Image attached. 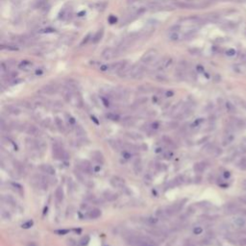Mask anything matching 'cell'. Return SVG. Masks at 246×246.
<instances>
[{"instance_id": "obj_1", "label": "cell", "mask_w": 246, "mask_h": 246, "mask_svg": "<svg viewBox=\"0 0 246 246\" xmlns=\"http://www.w3.org/2000/svg\"><path fill=\"white\" fill-rule=\"evenodd\" d=\"M128 244L132 246H157L151 237L145 236H135V234H130L126 238Z\"/></svg>"}, {"instance_id": "obj_2", "label": "cell", "mask_w": 246, "mask_h": 246, "mask_svg": "<svg viewBox=\"0 0 246 246\" xmlns=\"http://www.w3.org/2000/svg\"><path fill=\"white\" fill-rule=\"evenodd\" d=\"M144 73H145L144 64L141 63H137L132 65V68H131V71H130V77L134 79H138V78H141Z\"/></svg>"}, {"instance_id": "obj_3", "label": "cell", "mask_w": 246, "mask_h": 246, "mask_svg": "<svg viewBox=\"0 0 246 246\" xmlns=\"http://www.w3.org/2000/svg\"><path fill=\"white\" fill-rule=\"evenodd\" d=\"M158 57V52L156 49H149L148 51L144 53V55L142 56L140 63L143 64L144 65H148L154 63V61H156Z\"/></svg>"}, {"instance_id": "obj_4", "label": "cell", "mask_w": 246, "mask_h": 246, "mask_svg": "<svg viewBox=\"0 0 246 246\" xmlns=\"http://www.w3.org/2000/svg\"><path fill=\"white\" fill-rule=\"evenodd\" d=\"M122 51V50L120 48H113V47H108L106 48L104 51L102 52L101 54V56L104 60H107V61H109V60H111V59H114V57H116L118 56L119 54H120V52Z\"/></svg>"}, {"instance_id": "obj_5", "label": "cell", "mask_w": 246, "mask_h": 246, "mask_svg": "<svg viewBox=\"0 0 246 246\" xmlns=\"http://www.w3.org/2000/svg\"><path fill=\"white\" fill-rule=\"evenodd\" d=\"M148 232L153 234L154 237H165L168 234V231L164 228V227H161V228H159V227H152V229L148 230Z\"/></svg>"}, {"instance_id": "obj_6", "label": "cell", "mask_w": 246, "mask_h": 246, "mask_svg": "<svg viewBox=\"0 0 246 246\" xmlns=\"http://www.w3.org/2000/svg\"><path fill=\"white\" fill-rule=\"evenodd\" d=\"M186 69H187V63L186 62H180L178 67H176V70H175V76L176 78L178 79H183L184 76V72H186Z\"/></svg>"}, {"instance_id": "obj_7", "label": "cell", "mask_w": 246, "mask_h": 246, "mask_svg": "<svg viewBox=\"0 0 246 246\" xmlns=\"http://www.w3.org/2000/svg\"><path fill=\"white\" fill-rule=\"evenodd\" d=\"M181 208H182V205L181 204H173L171 206H168V207H165V211H166V213L168 214V216L170 217L172 215L176 214L178 211L181 210Z\"/></svg>"}, {"instance_id": "obj_8", "label": "cell", "mask_w": 246, "mask_h": 246, "mask_svg": "<svg viewBox=\"0 0 246 246\" xmlns=\"http://www.w3.org/2000/svg\"><path fill=\"white\" fill-rule=\"evenodd\" d=\"M239 211V208L234 203H228L224 206V211L227 214H233L236 213Z\"/></svg>"}, {"instance_id": "obj_9", "label": "cell", "mask_w": 246, "mask_h": 246, "mask_svg": "<svg viewBox=\"0 0 246 246\" xmlns=\"http://www.w3.org/2000/svg\"><path fill=\"white\" fill-rule=\"evenodd\" d=\"M233 225L236 228H243L246 225V219L243 216H236L233 219Z\"/></svg>"}, {"instance_id": "obj_10", "label": "cell", "mask_w": 246, "mask_h": 246, "mask_svg": "<svg viewBox=\"0 0 246 246\" xmlns=\"http://www.w3.org/2000/svg\"><path fill=\"white\" fill-rule=\"evenodd\" d=\"M79 168L84 173H87V174H90V173L92 172V166H91L90 161H82L81 164H79Z\"/></svg>"}, {"instance_id": "obj_11", "label": "cell", "mask_w": 246, "mask_h": 246, "mask_svg": "<svg viewBox=\"0 0 246 246\" xmlns=\"http://www.w3.org/2000/svg\"><path fill=\"white\" fill-rule=\"evenodd\" d=\"M111 184L114 187H123L125 184L124 180L118 176H114L111 179Z\"/></svg>"}, {"instance_id": "obj_12", "label": "cell", "mask_w": 246, "mask_h": 246, "mask_svg": "<svg viewBox=\"0 0 246 246\" xmlns=\"http://www.w3.org/2000/svg\"><path fill=\"white\" fill-rule=\"evenodd\" d=\"M41 90L45 94H54L58 91V87L56 85H46L41 88Z\"/></svg>"}, {"instance_id": "obj_13", "label": "cell", "mask_w": 246, "mask_h": 246, "mask_svg": "<svg viewBox=\"0 0 246 246\" xmlns=\"http://www.w3.org/2000/svg\"><path fill=\"white\" fill-rule=\"evenodd\" d=\"M127 64V62L124 61V62H116V63H114L113 64H111L110 65V69L111 70H113V71H118L119 70H121V69L124 67V65Z\"/></svg>"}, {"instance_id": "obj_14", "label": "cell", "mask_w": 246, "mask_h": 246, "mask_svg": "<svg viewBox=\"0 0 246 246\" xmlns=\"http://www.w3.org/2000/svg\"><path fill=\"white\" fill-rule=\"evenodd\" d=\"M55 199H56V202L58 204H60L63 202L64 200V191H63V188L61 187H58L57 190L55 191Z\"/></svg>"}, {"instance_id": "obj_15", "label": "cell", "mask_w": 246, "mask_h": 246, "mask_svg": "<svg viewBox=\"0 0 246 246\" xmlns=\"http://www.w3.org/2000/svg\"><path fill=\"white\" fill-rule=\"evenodd\" d=\"M41 170L43 173H46V174H49V175H53L54 173H55V169H54L52 167V165H50V164H41Z\"/></svg>"}, {"instance_id": "obj_16", "label": "cell", "mask_w": 246, "mask_h": 246, "mask_svg": "<svg viewBox=\"0 0 246 246\" xmlns=\"http://www.w3.org/2000/svg\"><path fill=\"white\" fill-rule=\"evenodd\" d=\"M26 132L28 135H31V136H40V134H41V131L38 130V127L34 126V125H30L27 127Z\"/></svg>"}, {"instance_id": "obj_17", "label": "cell", "mask_w": 246, "mask_h": 246, "mask_svg": "<svg viewBox=\"0 0 246 246\" xmlns=\"http://www.w3.org/2000/svg\"><path fill=\"white\" fill-rule=\"evenodd\" d=\"M171 64H172V59H171V58H169V57L164 58V59L161 62V64H160L159 69H160V70H163V69H164V68H167V67H170Z\"/></svg>"}, {"instance_id": "obj_18", "label": "cell", "mask_w": 246, "mask_h": 246, "mask_svg": "<svg viewBox=\"0 0 246 246\" xmlns=\"http://www.w3.org/2000/svg\"><path fill=\"white\" fill-rule=\"evenodd\" d=\"M156 216L161 219V220H166L167 218H169L168 214L166 213V211H165V209H159L156 211Z\"/></svg>"}, {"instance_id": "obj_19", "label": "cell", "mask_w": 246, "mask_h": 246, "mask_svg": "<svg viewBox=\"0 0 246 246\" xmlns=\"http://www.w3.org/2000/svg\"><path fill=\"white\" fill-rule=\"evenodd\" d=\"M101 215V211L98 209H92L88 213V217L90 219H96Z\"/></svg>"}, {"instance_id": "obj_20", "label": "cell", "mask_w": 246, "mask_h": 246, "mask_svg": "<svg viewBox=\"0 0 246 246\" xmlns=\"http://www.w3.org/2000/svg\"><path fill=\"white\" fill-rule=\"evenodd\" d=\"M144 223L146 225H148V226H155L158 221H159V218H158L157 216L156 217H154V216H149V217H146L144 218Z\"/></svg>"}, {"instance_id": "obj_21", "label": "cell", "mask_w": 246, "mask_h": 246, "mask_svg": "<svg viewBox=\"0 0 246 246\" xmlns=\"http://www.w3.org/2000/svg\"><path fill=\"white\" fill-rule=\"evenodd\" d=\"M5 109L7 111V113L8 114H20V110L17 109V107H14V106H6L5 107Z\"/></svg>"}, {"instance_id": "obj_22", "label": "cell", "mask_w": 246, "mask_h": 246, "mask_svg": "<svg viewBox=\"0 0 246 246\" xmlns=\"http://www.w3.org/2000/svg\"><path fill=\"white\" fill-rule=\"evenodd\" d=\"M206 169V164L201 161V163H197L194 165V171L196 173H202Z\"/></svg>"}, {"instance_id": "obj_23", "label": "cell", "mask_w": 246, "mask_h": 246, "mask_svg": "<svg viewBox=\"0 0 246 246\" xmlns=\"http://www.w3.org/2000/svg\"><path fill=\"white\" fill-rule=\"evenodd\" d=\"M103 35H104L103 29L97 31V33H96V34L94 35V37L92 38V42H93V43H97L98 41H101V38H103Z\"/></svg>"}, {"instance_id": "obj_24", "label": "cell", "mask_w": 246, "mask_h": 246, "mask_svg": "<svg viewBox=\"0 0 246 246\" xmlns=\"http://www.w3.org/2000/svg\"><path fill=\"white\" fill-rule=\"evenodd\" d=\"M55 123H56V126L58 127V129H59L61 132H64L65 131V127H64V122L62 121V119L59 118V117H56L55 118Z\"/></svg>"}, {"instance_id": "obj_25", "label": "cell", "mask_w": 246, "mask_h": 246, "mask_svg": "<svg viewBox=\"0 0 246 246\" xmlns=\"http://www.w3.org/2000/svg\"><path fill=\"white\" fill-rule=\"evenodd\" d=\"M93 160L96 161V163H98V164H103L104 163V159H103V156H102V154L101 153H99V152H95L93 153Z\"/></svg>"}, {"instance_id": "obj_26", "label": "cell", "mask_w": 246, "mask_h": 246, "mask_svg": "<svg viewBox=\"0 0 246 246\" xmlns=\"http://www.w3.org/2000/svg\"><path fill=\"white\" fill-rule=\"evenodd\" d=\"M30 67H32V63L29 61H22L21 63L18 64V67L20 69H28Z\"/></svg>"}, {"instance_id": "obj_27", "label": "cell", "mask_w": 246, "mask_h": 246, "mask_svg": "<svg viewBox=\"0 0 246 246\" xmlns=\"http://www.w3.org/2000/svg\"><path fill=\"white\" fill-rule=\"evenodd\" d=\"M104 197H105L108 201H114V200H115L117 198V195L114 194V193H111V192H110V191H108V192H105Z\"/></svg>"}, {"instance_id": "obj_28", "label": "cell", "mask_w": 246, "mask_h": 246, "mask_svg": "<svg viewBox=\"0 0 246 246\" xmlns=\"http://www.w3.org/2000/svg\"><path fill=\"white\" fill-rule=\"evenodd\" d=\"M134 124H135L134 119L131 118V117H127L122 121V125H124L126 127H131V126H133Z\"/></svg>"}, {"instance_id": "obj_29", "label": "cell", "mask_w": 246, "mask_h": 246, "mask_svg": "<svg viewBox=\"0 0 246 246\" xmlns=\"http://www.w3.org/2000/svg\"><path fill=\"white\" fill-rule=\"evenodd\" d=\"M75 133H76V136H78V137H82L86 134L85 130L83 129V127H81L79 125L75 127Z\"/></svg>"}, {"instance_id": "obj_30", "label": "cell", "mask_w": 246, "mask_h": 246, "mask_svg": "<svg viewBox=\"0 0 246 246\" xmlns=\"http://www.w3.org/2000/svg\"><path fill=\"white\" fill-rule=\"evenodd\" d=\"M163 140H164V142L165 144L169 146V147H175V143L173 142V140H171V138H169L167 137H164Z\"/></svg>"}, {"instance_id": "obj_31", "label": "cell", "mask_w": 246, "mask_h": 246, "mask_svg": "<svg viewBox=\"0 0 246 246\" xmlns=\"http://www.w3.org/2000/svg\"><path fill=\"white\" fill-rule=\"evenodd\" d=\"M106 117L108 119H111V120H113V121H116V120H118V119H119V115L115 114L114 113H108L106 114Z\"/></svg>"}, {"instance_id": "obj_32", "label": "cell", "mask_w": 246, "mask_h": 246, "mask_svg": "<svg viewBox=\"0 0 246 246\" xmlns=\"http://www.w3.org/2000/svg\"><path fill=\"white\" fill-rule=\"evenodd\" d=\"M234 140V136L232 134H228V135H226L225 137H224V140H223V144L226 145V144H228L230 143L231 141H232Z\"/></svg>"}, {"instance_id": "obj_33", "label": "cell", "mask_w": 246, "mask_h": 246, "mask_svg": "<svg viewBox=\"0 0 246 246\" xmlns=\"http://www.w3.org/2000/svg\"><path fill=\"white\" fill-rule=\"evenodd\" d=\"M225 107H226V109H227V111H229V113H234V111H236V108H234V106L231 102H229V101L225 103Z\"/></svg>"}, {"instance_id": "obj_34", "label": "cell", "mask_w": 246, "mask_h": 246, "mask_svg": "<svg viewBox=\"0 0 246 246\" xmlns=\"http://www.w3.org/2000/svg\"><path fill=\"white\" fill-rule=\"evenodd\" d=\"M88 241H90V237H88V236H86L78 242V246H87L88 243Z\"/></svg>"}, {"instance_id": "obj_35", "label": "cell", "mask_w": 246, "mask_h": 246, "mask_svg": "<svg viewBox=\"0 0 246 246\" xmlns=\"http://www.w3.org/2000/svg\"><path fill=\"white\" fill-rule=\"evenodd\" d=\"M184 246H197L196 245V242L191 239V238H187L184 242Z\"/></svg>"}, {"instance_id": "obj_36", "label": "cell", "mask_w": 246, "mask_h": 246, "mask_svg": "<svg viewBox=\"0 0 246 246\" xmlns=\"http://www.w3.org/2000/svg\"><path fill=\"white\" fill-rule=\"evenodd\" d=\"M244 69H245V67L242 64H236V65H234V70L238 72V73L244 72Z\"/></svg>"}, {"instance_id": "obj_37", "label": "cell", "mask_w": 246, "mask_h": 246, "mask_svg": "<svg viewBox=\"0 0 246 246\" xmlns=\"http://www.w3.org/2000/svg\"><path fill=\"white\" fill-rule=\"evenodd\" d=\"M135 171H136V173H140L141 172V169H142V166H141V164H140V161H137L136 164H135Z\"/></svg>"}, {"instance_id": "obj_38", "label": "cell", "mask_w": 246, "mask_h": 246, "mask_svg": "<svg viewBox=\"0 0 246 246\" xmlns=\"http://www.w3.org/2000/svg\"><path fill=\"white\" fill-rule=\"evenodd\" d=\"M153 90V88L151 87H149V86H141L138 88V90H140L142 92H149V91H151Z\"/></svg>"}, {"instance_id": "obj_39", "label": "cell", "mask_w": 246, "mask_h": 246, "mask_svg": "<svg viewBox=\"0 0 246 246\" xmlns=\"http://www.w3.org/2000/svg\"><path fill=\"white\" fill-rule=\"evenodd\" d=\"M1 216H2V218L3 219H10V213H8L7 211H5L4 209H2V211H1Z\"/></svg>"}, {"instance_id": "obj_40", "label": "cell", "mask_w": 246, "mask_h": 246, "mask_svg": "<svg viewBox=\"0 0 246 246\" xmlns=\"http://www.w3.org/2000/svg\"><path fill=\"white\" fill-rule=\"evenodd\" d=\"M163 155H164V159H167V160H169V159H171V158H172V156H173V153H172L171 151H169V150H168V151H165V152L163 154Z\"/></svg>"}, {"instance_id": "obj_41", "label": "cell", "mask_w": 246, "mask_h": 246, "mask_svg": "<svg viewBox=\"0 0 246 246\" xmlns=\"http://www.w3.org/2000/svg\"><path fill=\"white\" fill-rule=\"evenodd\" d=\"M33 223H34V222H33L32 220H29V221H27V222H25V223H23V224H22V228L28 229V228H30V227H32Z\"/></svg>"}, {"instance_id": "obj_42", "label": "cell", "mask_w": 246, "mask_h": 246, "mask_svg": "<svg viewBox=\"0 0 246 246\" xmlns=\"http://www.w3.org/2000/svg\"><path fill=\"white\" fill-rule=\"evenodd\" d=\"M203 232V229H202V227H194V229H193V234H200Z\"/></svg>"}, {"instance_id": "obj_43", "label": "cell", "mask_w": 246, "mask_h": 246, "mask_svg": "<svg viewBox=\"0 0 246 246\" xmlns=\"http://www.w3.org/2000/svg\"><path fill=\"white\" fill-rule=\"evenodd\" d=\"M236 50L233 49V48H230L228 49L226 51V54H227V56H230V57H232V56H234V54H236Z\"/></svg>"}, {"instance_id": "obj_44", "label": "cell", "mask_w": 246, "mask_h": 246, "mask_svg": "<svg viewBox=\"0 0 246 246\" xmlns=\"http://www.w3.org/2000/svg\"><path fill=\"white\" fill-rule=\"evenodd\" d=\"M155 79L158 80V81H160V82H163V81L166 80V78H165V76L161 75V74H157V75L155 76Z\"/></svg>"}, {"instance_id": "obj_45", "label": "cell", "mask_w": 246, "mask_h": 246, "mask_svg": "<svg viewBox=\"0 0 246 246\" xmlns=\"http://www.w3.org/2000/svg\"><path fill=\"white\" fill-rule=\"evenodd\" d=\"M176 127H178V123L177 122H170V123H167V128L169 129H174Z\"/></svg>"}, {"instance_id": "obj_46", "label": "cell", "mask_w": 246, "mask_h": 246, "mask_svg": "<svg viewBox=\"0 0 246 246\" xmlns=\"http://www.w3.org/2000/svg\"><path fill=\"white\" fill-rule=\"evenodd\" d=\"M91 38V34H88V36L86 38H84V41H82V43H81V45H83V44H87L88 43V41H90V38Z\"/></svg>"}, {"instance_id": "obj_47", "label": "cell", "mask_w": 246, "mask_h": 246, "mask_svg": "<svg viewBox=\"0 0 246 246\" xmlns=\"http://www.w3.org/2000/svg\"><path fill=\"white\" fill-rule=\"evenodd\" d=\"M110 69V65H108V64H102L101 67H100V70L101 71H107V70H109Z\"/></svg>"}, {"instance_id": "obj_48", "label": "cell", "mask_w": 246, "mask_h": 246, "mask_svg": "<svg viewBox=\"0 0 246 246\" xmlns=\"http://www.w3.org/2000/svg\"><path fill=\"white\" fill-rule=\"evenodd\" d=\"M109 22L111 23V24H114V23L116 22V17H114V15H111V17H109Z\"/></svg>"}, {"instance_id": "obj_49", "label": "cell", "mask_w": 246, "mask_h": 246, "mask_svg": "<svg viewBox=\"0 0 246 246\" xmlns=\"http://www.w3.org/2000/svg\"><path fill=\"white\" fill-rule=\"evenodd\" d=\"M53 32H55V30L52 28H48V29H44V30L41 31V33H53Z\"/></svg>"}, {"instance_id": "obj_50", "label": "cell", "mask_w": 246, "mask_h": 246, "mask_svg": "<svg viewBox=\"0 0 246 246\" xmlns=\"http://www.w3.org/2000/svg\"><path fill=\"white\" fill-rule=\"evenodd\" d=\"M158 128H159V123H158V122H154L153 124L151 125V129L152 130H156Z\"/></svg>"}, {"instance_id": "obj_51", "label": "cell", "mask_w": 246, "mask_h": 246, "mask_svg": "<svg viewBox=\"0 0 246 246\" xmlns=\"http://www.w3.org/2000/svg\"><path fill=\"white\" fill-rule=\"evenodd\" d=\"M68 242V245H70V246H76V245H78V243H76V242L73 240V239H69L67 240Z\"/></svg>"}, {"instance_id": "obj_52", "label": "cell", "mask_w": 246, "mask_h": 246, "mask_svg": "<svg viewBox=\"0 0 246 246\" xmlns=\"http://www.w3.org/2000/svg\"><path fill=\"white\" fill-rule=\"evenodd\" d=\"M68 232H69L68 230H60V231H56L57 234H67V233H68Z\"/></svg>"}, {"instance_id": "obj_53", "label": "cell", "mask_w": 246, "mask_h": 246, "mask_svg": "<svg viewBox=\"0 0 246 246\" xmlns=\"http://www.w3.org/2000/svg\"><path fill=\"white\" fill-rule=\"evenodd\" d=\"M239 200L240 201L243 203V204H245L246 205V196H241V197H239Z\"/></svg>"}, {"instance_id": "obj_54", "label": "cell", "mask_w": 246, "mask_h": 246, "mask_svg": "<svg viewBox=\"0 0 246 246\" xmlns=\"http://www.w3.org/2000/svg\"><path fill=\"white\" fill-rule=\"evenodd\" d=\"M68 122H70L71 124H74V123H75V120H74V118H73V117H71V116H69V117H68Z\"/></svg>"}, {"instance_id": "obj_55", "label": "cell", "mask_w": 246, "mask_h": 246, "mask_svg": "<svg viewBox=\"0 0 246 246\" xmlns=\"http://www.w3.org/2000/svg\"><path fill=\"white\" fill-rule=\"evenodd\" d=\"M241 186H242V187L244 188V190H246V180H244L243 182L241 183Z\"/></svg>"}, {"instance_id": "obj_56", "label": "cell", "mask_w": 246, "mask_h": 246, "mask_svg": "<svg viewBox=\"0 0 246 246\" xmlns=\"http://www.w3.org/2000/svg\"><path fill=\"white\" fill-rule=\"evenodd\" d=\"M197 69H198V71H200V72H203L204 71V68L202 67H200V65H198V67H197Z\"/></svg>"}, {"instance_id": "obj_57", "label": "cell", "mask_w": 246, "mask_h": 246, "mask_svg": "<svg viewBox=\"0 0 246 246\" xmlns=\"http://www.w3.org/2000/svg\"><path fill=\"white\" fill-rule=\"evenodd\" d=\"M29 246H36V244H35L34 242H31V243L29 244Z\"/></svg>"}, {"instance_id": "obj_58", "label": "cell", "mask_w": 246, "mask_h": 246, "mask_svg": "<svg viewBox=\"0 0 246 246\" xmlns=\"http://www.w3.org/2000/svg\"><path fill=\"white\" fill-rule=\"evenodd\" d=\"M172 94H173V92H172V91H168L167 95H172Z\"/></svg>"}]
</instances>
